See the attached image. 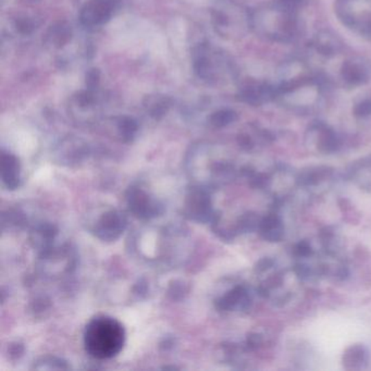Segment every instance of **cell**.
Returning <instances> with one entry per match:
<instances>
[{"label": "cell", "instance_id": "obj_1", "mask_svg": "<svg viewBox=\"0 0 371 371\" xmlns=\"http://www.w3.org/2000/svg\"><path fill=\"white\" fill-rule=\"evenodd\" d=\"M250 29L267 41L290 44L301 33L299 12L279 0L265 3L250 12Z\"/></svg>", "mask_w": 371, "mask_h": 371}, {"label": "cell", "instance_id": "obj_2", "mask_svg": "<svg viewBox=\"0 0 371 371\" xmlns=\"http://www.w3.org/2000/svg\"><path fill=\"white\" fill-rule=\"evenodd\" d=\"M126 330L120 321L109 316L90 320L84 331L86 352L96 359H110L122 351Z\"/></svg>", "mask_w": 371, "mask_h": 371}, {"label": "cell", "instance_id": "obj_3", "mask_svg": "<svg viewBox=\"0 0 371 371\" xmlns=\"http://www.w3.org/2000/svg\"><path fill=\"white\" fill-rule=\"evenodd\" d=\"M277 88L276 101L292 110L305 112L317 107L323 99V86L317 78L301 72L288 75Z\"/></svg>", "mask_w": 371, "mask_h": 371}, {"label": "cell", "instance_id": "obj_4", "mask_svg": "<svg viewBox=\"0 0 371 371\" xmlns=\"http://www.w3.org/2000/svg\"><path fill=\"white\" fill-rule=\"evenodd\" d=\"M335 13L348 29L371 37V0H337Z\"/></svg>", "mask_w": 371, "mask_h": 371}, {"label": "cell", "instance_id": "obj_5", "mask_svg": "<svg viewBox=\"0 0 371 371\" xmlns=\"http://www.w3.org/2000/svg\"><path fill=\"white\" fill-rule=\"evenodd\" d=\"M212 18L214 29L222 37H241L250 29V13L237 3H222L214 9Z\"/></svg>", "mask_w": 371, "mask_h": 371}, {"label": "cell", "instance_id": "obj_6", "mask_svg": "<svg viewBox=\"0 0 371 371\" xmlns=\"http://www.w3.org/2000/svg\"><path fill=\"white\" fill-rule=\"evenodd\" d=\"M305 142L310 150L320 154H332L341 146L337 132L323 122H314L307 129Z\"/></svg>", "mask_w": 371, "mask_h": 371}, {"label": "cell", "instance_id": "obj_7", "mask_svg": "<svg viewBox=\"0 0 371 371\" xmlns=\"http://www.w3.org/2000/svg\"><path fill=\"white\" fill-rule=\"evenodd\" d=\"M127 203L130 212L139 219H154L163 212V205L139 186L128 190Z\"/></svg>", "mask_w": 371, "mask_h": 371}, {"label": "cell", "instance_id": "obj_8", "mask_svg": "<svg viewBox=\"0 0 371 371\" xmlns=\"http://www.w3.org/2000/svg\"><path fill=\"white\" fill-rule=\"evenodd\" d=\"M186 214L190 219L201 223L214 220L212 199L206 188H192L186 196Z\"/></svg>", "mask_w": 371, "mask_h": 371}, {"label": "cell", "instance_id": "obj_9", "mask_svg": "<svg viewBox=\"0 0 371 371\" xmlns=\"http://www.w3.org/2000/svg\"><path fill=\"white\" fill-rule=\"evenodd\" d=\"M339 77L348 88L366 86L371 80V67L367 60L361 57H351L341 65Z\"/></svg>", "mask_w": 371, "mask_h": 371}, {"label": "cell", "instance_id": "obj_10", "mask_svg": "<svg viewBox=\"0 0 371 371\" xmlns=\"http://www.w3.org/2000/svg\"><path fill=\"white\" fill-rule=\"evenodd\" d=\"M116 7V0H88L81 11V22L86 28L103 26L114 16Z\"/></svg>", "mask_w": 371, "mask_h": 371}, {"label": "cell", "instance_id": "obj_11", "mask_svg": "<svg viewBox=\"0 0 371 371\" xmlns=\"http://www.w3.org/2000/svg\"><path fill=\"white\" fill-rule=\"evenodd\" d=\"M127 228V218L118 210H109L96 221L93 232L101 241L112 242L121 237Z\"/></svg>", "mask_w": 371, "mask_h": 371}, {"label": "cell", "instance_id": "obj_12", "mask_svg": "<svg viewBox=\"0 0 371 371\" xmlns=\"http://www.w3.org/2000/svg\"><path fill=\"white\" fill-rule=\"evenodd\" d=\"M276 86L263 81H246L239 90L241 101L253 106H261L263 103L276 101Z\"/></svg>", "mask_w": 371, "mask_h": 371}, {"label": "cell", "instance_id": "obj_13", "mask_svg": "<svg viewBox=\"0 0 371 371\" xmlns=\"http://www.w3.org/2000/svg\"><path fill=\"white\" fill-rule=\"evenodd\" d=\"M221 66V61L207 46H201L196 49L194 56V69L199 78L203 80L216 81L218 78V69Z\"/></svg>", "mask_w": 371, "mask_h": 371}, {"label": "cell", "instance_id": "obj_14", "mask_svg": "<svg viewBox=\"0 0 371 371\" xmlns=\"http://www.w3.org/2000/svg\"><path fill=\"white\" fill-rule=\"evenodd\" d=\"M252 297L244 285H237L217 299V308L222 312H241L250 308Z\"/></svg>", "mask_w": 371, "mask_h": 371}, {"label": "cell", "instance_id": "obj_15", "mask_svg": "<svg viewBox=\"0 0 371 371\" xmlns=\"http://www.w3.org/2000/svg\"><path fill=\"white\" fill-rule=\"evenodd\" d=\"M1 181L6 188L13 191L21 186V166L11 152H1Z\"/></svg>", "mask_w": 371, "mask_h": 371}, {"label": "cell", "instance_id": "obj_16", "mask_svg": "<svg viewBox=\"0 0 371 371\" xmlns=\"http://www.w3.org/2000/svg\"><path fill=\"white\" fill-rule=\"evenodd\" d=\"M258 231L263 240L268 242H280L284 237V225L277 214H268L259 221Z\"/></svg>", "mask_w": 371, "mask_h": 371}, {"label": "cell", "instance_id": "obj_17", "mask_svg": "<svg viewBox=\"0 0 371 371\" xmlns=\"http://www.w3.org/2000/svg\"><path fill=\"white\" fill-rule=\"evenodd\" d=\"M369 354L361 344H354L343 353V366L348 370H359L368 363Z\"/></svg>", "mask_w": 371, "mask_h": 371}, {"label": "cell", "instance_id": "obj_18", "mask_svg": "<svg viewBox=\"0 0 371 371\" xmlns=\"http://www.w3.org/2000/svg\"><path fill=\"white\" fill-rule=\"evenodd\" d=\"M312 48L319 56H323V58H331L340 52L341 43L331 34L323 33L314 39Z\"/></svg>", "mask_w": 371, "mask_h": 371}, {"label": "cell", "instance_id": "obj_19", "mask_svg": "<svg viewBox=\"0 0 371 371\" xmlns=\"http://www.w3.org/2000/svg\"><path fill=\"white\" fill-rule=\"evenodd\" d=\"M352 177L361 188L371 191V157L361 160L352 170Z\"/></svg>", "mask_w": 371, "mask_h": 371}, {"label": "cell", "instance_id": "obj_20", "mask_svg": "<svg viewBox=\"0 0 371 371\" xmlns=\"http://www.w3.org/2000/svg\"><path fill=\"white\" fill-rule=\"evenodd\" d=\"M145 101H146L145 107H146L147 111L150 112V116L155 119L165 116L168 109L170 107V99L166 96H150V97L146 98Z\"/></svg>", "mask_w": 371, "mask_h": 371}, {"label": "cell", "instance_id": "obj_21", "mask_svg": "<svg viewBox=\"0 0 371 371\" xmlns=\"http://www.w3.org/2000/svg\"><path fill=\"white\" fill-rule=\"evenodd\" d=\"M71 39V29L65 22H59L49 30L47 39L54 47H61Z\"/></svg>", "mask_w": 371, "mask_h": 371}, {"label": "cell", "instance_id": "obj_22", "mask_svg": "<svg viewBox=\"0 0 371 371\" xmlns=\"http://www.w3.org/2000/svg\"><path fill=\"white\" fill-rule=\"evenodd\" d=\"M237 120V114L235 111L231 109H221V110L214 111V114L209 117L208 122L214 129H221L232 124Z\"/></svg>", "mask_w": 371, "mask_h": 371}, {"label": "cell", "instance_id": "obj_23", "mask_svg": "<svg viewBox=\"0 0 371 371\" xmlns=\"http://www.w3.org/2000/svg\"><path fill=\"white\" fill-rule=\"evenodd\" d=\"M139 126L134 119L130 117H123L118 122V131L121 135L122 139L126 142H131L137 135Z\"/></svg>", "mask_w": 371, "mask_h": 371}, {"label": "cell", "instance_id": "obj_24", "mask_svg": "<svg viewBox=\"0 0 371 371\" xmlns=\"http://www.w3.org/2000/svg\"><path fill=\"white\" fill-rule=\"evenodd\" d=\"M34 369L39 370H63V369H69L67 361L57 359V357H45L37 361V366H34Z\"/></svg>", "mask_w": 371, "mask_h": 371}, {"label": "cell", "instance_id": "obj_25", "mask_svg": "<svg viewBox=\"0 0 371 371\" xmlns=\"http://www.w3.org/2000/svg\"><path fill=\"white\" fill-rule=\"evenodd\" d=\"M353 112L354 116L359 119L368 118L369 116H371L370 98H366V99L359 101V103H356Z\"/></svg>", "mask_w": 371, "mask_h": 371}, {"label": "cell", "instance_id": "obj_26", "mask_svg": "<svg viewBox=\"0 0 371 371\" xmlns=\"http://www.w3.org/2000/svg\"><path fill=\"white\" fill-rule=\"evenodd\" d=\"M98 83H99V72L98 70H90L88 72V78H86V86H88V90H94L97 88Z\"/></svg>", "mask_w": 371, "mask_h": 371}, {"label": "cell", "instance_id": "obj_27", "mask_svg": "<svg viewBox=\"0 0 371 371\" xmlns=\"http://www.w3.org/2000/svg\"><path fill=\"white\" fill-rule=\"evenodd\" d=\"M281 3H285V5L293 7V8L299 9L301 6L304 3V0H279Z\"/></svg>", "mask_w": 371, "mask_h": 371}, {"label": "cell", "instance_id": "obj_28", "mask_svg": "<svg viewBox=\"0 0 371 371\" xmlns=\"http://www.w3.org/2000/svg\"><path fill=\"white\" fill-rule=\"evenodd\" d=\"M23 346L21 344H16V345L11 346L10 354L11 355L21 356L23 353Z\"/></svg>", "mask_w": 371, "mask_h": 371}]
</instances>
